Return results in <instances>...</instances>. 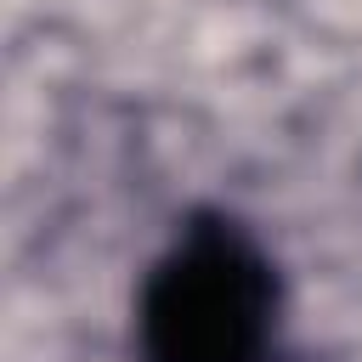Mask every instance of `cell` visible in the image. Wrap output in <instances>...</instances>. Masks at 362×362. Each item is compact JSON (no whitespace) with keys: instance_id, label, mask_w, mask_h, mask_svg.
<instances>
[{"instance_id":"6da1fadb","label":"cell","mask_w":362,"mask_h":362,"mask_svg":"<svg viewBox=\"0 0 362 362\" xmlns=\"http://www.w3.org/2000/svg\"><path fill=\"white\" fill-rule=\"evenodd\" d=\"M277 272L232 221H192L136 300L141 362H266Z\"/></svg>"}]
</instances>
